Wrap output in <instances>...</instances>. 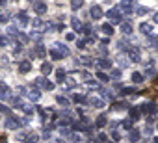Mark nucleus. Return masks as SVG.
<instances>
[{"label":"nucleus","mask_w":158,"mask_h":143,"mask_svg":"<svg viewBox=\"0 0 158 143\" xmlns=\"http://www.w3.org/2000/svg\"><path fill=\"white\" fill-rule=\"evenodd\" d=\"M121 32L130 34V32H132V26H130V24H121Z\"/></svg>","instance_id":"nucleus-21"},{"label":"nucleus","mask_w":158,"mask_h":143,"mask_svg":"<svg viewBox=\"0 0 158 143\" xmlns=\"http://www.w3.org/2000/svg\"><path fill=\"white\" fill-rule=\"evenodd\" d=\"M97 78H99L101 82H108V80H110V76L104 75V73H97Z\"/></svg>","instance_id":"nucleus-20"},{"label":"nucleus","mask_w":158,"mask_h":143,"mask_svg":"<svg viewBox=\"0 0 158 143\" xmlns=\"http://www.w3.org/2000/svg\"><path fill=\"white\" fill-rule=\"evenodd\" d=\"M139 30H141V32H143L145 35H149V34H151V26H149V24H145V22H143V24L139 26Z\"/></svg>","instance_id":"nucleus-17"},{"label":"nucleus","mask_w":158,"mask_h":143,"mask_svg":"<svg viewBox=\"0 0 158 143\" xmlns=\"http://www.w3.org/2000/svg\"><path fill=\"white\" fill-rule=\"evenodd\" d=\"M102 32H104L106 35H112V34H114V28H112V24H110V22H104V24H102Z\"/></svg>","instance_id":"nucleus-10"},{"label":"nucleus","mask_w":158,"mask_h":143,"mask_svg":"<svg viewBox=\"0 0 158 143\" xmlns=\"http://www.w3.org/2000/svg\"><path fill=\"white\" fill-rule=\"evenodd\" d=\"M56 76H58V82H63L65 80V71H61V69L56 71Z\"/></svg>","instance_id":"nucleus-19"},{"label":"nucleus","mask_w":158,"mask_h":143,"mask_svg":"<svg viewBox=\"0 0 158 143\" xmlns=\"http://www.w3.org/2000/svg\"><path fill=\"white\" fill-rule=\"evenodd\" d=\"M71 8H73V10H80V8H82V0H73V2H71Z\"/></svg>","instance_id":"nucleus-16"},{"label":"nucleus","mask_w":158,"mask_h":143,"mask_svg":"<svg viewBox=\"0 0 158 143\" xmlns=\"http://www.w3.org/2000/svg\"><path fill=\"white\" fill-rule=\"evenodd\" d=\"M50 71H52V67H50V63H43V65H41V73H43V75H48V73H50Z\"/></svg>","instance_id":"nucleus-15"},{"label":"nucleus","mask_w":158,"mask_h":143,"mask_svg":"<svg viewBox=\"0 0 158 143\" xmlns=\"http://www.w3.org/2000/svg\"><path fill=\"white\" fill-rule=\"evenodd\" d=\"M39 80H41L39 84L43 86V89H47V91H50V89H54V84H52V82H47V78H45V80H43V78H39Z\"/></svg>","instance_id":"nucleus-9"},{"label":"nucleus","mask_w":158,"mask_h":143,"mask_svg":"<svg viewBox=\"0 0 158 143\" xmlns=\"http://www.w3.org/2000/svg\"><path fill=\"white\" fill-rule=\"evenodd\" d=\"M104 125H106V117H104V115H99V117H97V126L101 128V126H104Z\"/></svg>","instance_id":"nucleus-18"},{"label":"nucleus","mask_w":158,"mask_h":143,"mask_svg":"<svg viewBox=\"0 0 158 143\" xmlns=\"http://www.w3.org/2000/svg\"><path fill=\"white\" fill-rule=\"evenodd\" d=\"M30 69H32L30 61H21V63H19V73H28Z\"/></svg>","instance_id":"nucleus-6"},{"label":"nucleus","mask_w":158,"mask_h":143,"mask_svg":"<svg viewBox=\"0 0 158 143\" xmlns=\"http://www.w3.org/2000/svg\"><path fill=\"white\" fill-rule=\"evenodd\" d=\"M34 11H35L37 15H43V13L47 11V4L41 2V0H37V2H34Z\"/></svg>","instance_id":"nucleus-3"},{"label":"nucleus","mask_w":158,"mask_h":143,"mask_svg":"<svg viewBox=\"0 0 158 143\" xmlns=\"http://www.w3.org/2000/svg\"><path fill=\"white\" fill-rule=\"evenodd\" d=\"M71 26H73V30H76V32H80V30H82L80 19H76V17H73V19H71Z\"/></svg>","instance_id":"nucleus-7"},{"label":"nucleus","mask_w":158,"mask_h":143,"mask_svg":"<svg viewBox=\"0 0 158 143\" xmlns=\"http://www.w3.org/2000/svg\"><path fill=\"white\" fill-rule=\"evenodd\" d=\"M56 100H58V104H63V106H65V104H69V100H67L65 97H56Z\"/></svg>","instance_id":"nucleus-24"},{"label":"nucleus","mask_w":158,"mask_h":143,"mask_svg":"<svg viewBox=\"0 0 158 143\" xmlns=\"http://www.w3.org/2000/svg\"><path fill=\"white\" fill-rule=\"evenodd\" d=\"M130 59H132V61H139V59H141V56H139V50H138V48H132V50H130Z\"/></svg>","instance_id":"nucleus-8"},{"label":"nucleus","mask_w":158,"mask_h":143,"mask_svg":"<svg viewBox=\"0 0 158 143\" xmlns=\"http://www.w3.org/2000/svg\"><path fill=\"white\" fill-rule=\"evenodd\" d=\"M6 126L11 128V130H15V128L21 126V121H19L17 117H13V115H8V117H6Z\"/></svg>","instance_id":"nucleus-2"},{"label":"nucleus","mask_w":158,"mask_h":143,"mask_svg":"<svg viewBox=\"0 0 158 143\" xmlns=\"http://www.w3.org/2000/svg\"><path fill=\"white\" fill-rule=\"evenodd\" d=\"M99 141H102V143L108 141V136H106V134H99Z\"/></svg>","instance_id":"nucleus-26"},{"label":"nucleus","mask_w":158,"mask_h":143,"mask_svg":"<svg viewBox=\"0 0 158 143\" xmlns=\"http://www.w3.org/2000/svg\"><path fill=\"white\" fill-rule=\"evenodd\" d=\"M154 108H156V106H154V102H145V104H141V108H139V110H141L143 113H152V112H154Z\"/></svg>","instance_id":"nucleus-5"},{"label":"nucleus","mask_w":158,"mask_h":143,"mask_svg":"<svg viewBox=\"0 0 158 143\" xmlns=\"http://www.w3.org/2000/svg\"><path fill=\"white\" fill-rule=\"evenodd\" d=\"M152 21H154V22L158 24V13H154V15H152Z\"/></svg>","instance_id":"nucleus-28"},{"label":"nucleus","mask_w":158,"mask_h":143,"mask_svg":"<svg viewBox=\"0 0 158 143\" xmlns=\"http://www.w3.org/2000/svg\"><path fill=\"white\" fill-rule=\"evenodd\" d=\"M134 91H136V89H134V88H123V89H121V93H119V95H121V97H127V95H132V93H134Z\"/></svg>","instance_id":"nucleus-14"},{"label":"nucleus","mask_w":158,"mask_h":143,"mask_svg":"<svg viewBox=\"0 0 158 143\" xmlns=\"http://www.w3.org/2000/svg\"><path fill=\"white\" fill-rule=\"evenodd\" d=\"M50 56H52L54 59H61V58H63V54H61V52H56V50H50Z\"/></svg>","instance_id":"nucleus-22"},{"label":"nucleus","mask_w":158,"mask_h":143,"mask_svg":"<svg viewBox=\"0 0 158 143\" xmlns=\"http://www.w3.org/2000/svg\"><path fill=\"white\" fill-rule=\"evenodd\" d=\"M89 15H91L93 19H101V17H102L104 13H102V8L95 4V6H91V10H89Z\"/></svg>","instance_id":"nucleus-4"},{"label":"nucleus","mask_w":158,"mask_h":143,"mask_svg":"<svg viewBox=\"0 0 158 143\" xmlns=\"http://www.w3.org/2000/svg\"><path fill=\"white\" fill-rule=\"evenodd\" d=\"M138 13H139V15H143V13H147V8H138Z\"/></svg>","instance_id":"nucleus-27"},{"label":"nucleus","mask_w":158,"mask_h":143,"mask_svg":"<svg viewBox=\"0 0 158 143\" xmlns=\"http://www.w3.org/2000/svg\"><path fill=\"white\" fill-rule=\"evenodd\" d=\"M73 100H76V102H86V99H84L82 95H76V97H73Z\"/></svg>","instance_id":"nucleus-25"},{"label":"nucleus","mask_w":158,"mask_h":143,"mask_svg":"<svg viewBox=\"0 0 158 143\" xmlns=\"http://www.w3.org/2000/svg\"><path fill=\"white\" fill-rule=\"evenodd\" d=\"M99 65H101V67H102V69H110V67H112V65H110V61H108V59H101V61H99Z\"/></svg>","instance_id":"nucleus-23"},{"label":"nucleus","mask_w":158,"mask_h":143,"mask_svg":"<svg viewBox=\"0 0 158 143\" xmlns=\"http://www.w3.org/2000/svg\"><path fill=\"white\" fill-rule=\"evenodd\" d=\"M132 82H134V84H141V82H143V76H141L139 73H132Z\"/></svg>","instance_id":"nucleus-13"},{"label":"nucleus","mask_w":158,"mask_h":143,"mask_svg":"<svg viewBox=\"0 0 158 143\" xmlns=\"http://www.w3.org/2000/svg\"><path fill=\"white\" fill-rule=\"evenodd\" d=\"M106 17H108V19H112V22H114V24H119V22H121V19H123V15H121L119 8H114V10H110V11L106 13Z\"/></svg>","instance_id":"nucleus-1"},{"label":"nucleus","mask_w":158,"mask_h":143,"mask_svg":"<svg viewBox=\"0 0 158 143\" xmlns=\"http://www.w3.org/2000/svg\"><path fill=\"white\" fill-rule=\"evenodd\" d=\"M128 137H130V141H132V143L139 141V130H132V132L128 134Z\"/></svg>","instance_id":"nucleus-12"},{"label":"nucleus","mask_w":158,"mask_h":143,"mask_svg":"<svg viewBox=\"0 0 158 143\" xmlns=\"http://www.w3.org/2000/svg\"><path fill=\"white\" fill-rule=\"evenodd\" d=\"M139 115H141V112H139V108H132V110H130V119H134V121H138V119H139Z\"/></svg>","instance_id":"nucleus-11"}]
</instances>
